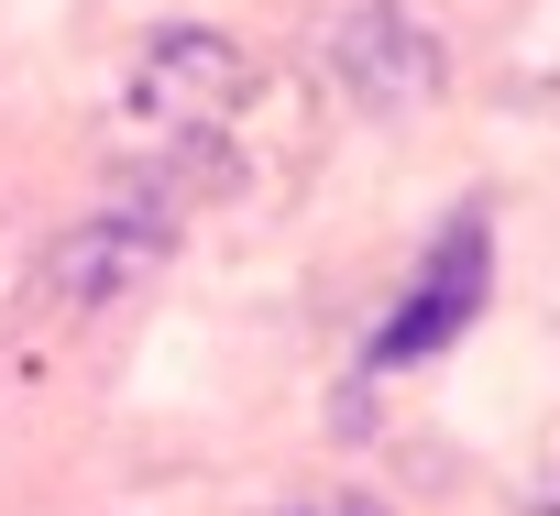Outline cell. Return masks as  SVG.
I'll return each instance as SVG.
<instances>
[{
	"instance_id": "cell-1",
	"label": "cell",
	"mask_w": 560,
	"mask_h": 516,
	"mask_svg": "<svg viewBox=\"0 0 560 516\" xmlns=\"http://www.w3.org/2000/svg\"><path fill=\"white\" fill-rule=\"evenodd\" d=\"M242 89H253L242 45H220L209 23H165L132 56V78H121V154H132V176L198 187V165L220 154V132L242 110Z\"/></svg>"
},
{
	"instance_id": "cell-2",
	"label": "cell",
	"mask_w": 560,
	"mask_h": 516,
	"mask_svg": "<svg viewBox=\"0 0 560 516\" xmlns=\"http://www.w3.org/2000/svg\"><path fill=\"white\" fill-rule=\"evenodd\" d=\"M176 220H187V187H176V176H132V187H110L78 231L45 242L34 286H45L56 308H110V297H132L165 253H176Z\"/></svg>"
},
{
	"instance_id": "cell-3",
	"label": "cell",
	"mask_w": 560,
	"mask_h": 516,
	"mask_svg": "<svg viewBox=\"0 0 560 516\" xmlns=\"http://www.w3.org/2000/svg\"><path fill=\"white\" fill-rule=\"evenodd\" d=\"M483 286H494V220H483V209H451L440 242H429V265H418V286H407L396 319L363 341V385H385V374L451 352V341L483 319Z\"/></svg>"
},
{
	"instance_id": "cell-4",
	"label": "cell",
	"mask_w": 560,
	"mask_h": 516,
	"mask_svg": "<svg viewBox=\"0 0 560 516\" xmlns=\"http://www.w3.org/2000/svg\"><path fill=\"white\" fill-rule=\"evenodd\" d=\"M330 67H341V89L363 110H429L440 99V34L407 12V0H363V12H341Z\"/></svg>"
},
{
	"instance_id": "cell-5",
	"label": "cell",
	"mask_w": 560,
	"mask_h": 516,
	"mask_svg": "<svg viewBox=\"0 0 560 516\" xmlns=\"http://www.w3.org/2000/svg\"><path fill=\"white\" fill-rule=\"evenodd\" d=\"M308 516H374V505H308Z\"/></svg>"
}]
</instances>
